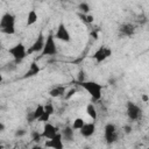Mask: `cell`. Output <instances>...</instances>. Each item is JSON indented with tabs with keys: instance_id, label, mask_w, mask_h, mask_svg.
I'll return each mask as SVG.
<instances>
[{
	"instance_id": "6da1fadb",
	"label": "cell",
	"mask_w": 149,
	"mask_h": 149,
	"mask_svg": "<svg viewBox=\"0 0 149 149\" xmlns=\"http://www.w3.org/2000/svg\"><path fill=\"white\" fill-rule=\"evenodd\" d=\"M83 90H85L92 98L93 101H99L102 97V85L93 81V80H84L81 83H77Z\"/></svg>"
},
{
	"instance_id": "7a4b0ae2",
	"label": "cell",
	"mask_w": 149,
	"mask_h": 149,
	"mask_svg": "<svg viewBox=\"0 0 149 149\" xmlns=\"http://www.w3.org/2000/svg\"><path fill=\"white\" fill-rule=\"evenodd\" d=\"M0 31L6 35H14L16 29H15V16L7 12L5 13L1 19H0Z\"/></svg>"
},
{
	"instance_id": "3957f363",
	"label": "cell",
	"mask_w": 149,
	"mask_h": 149,
	"mask_svg": "<svg viewBox=\"0 0 149 149\" xmlns=\"http://www.w3.org/2000/svg\"><path fill=\"white\" fill-rule=\"evenodd\" d=\"M8 54L12 55V57L15 61V63L17 64V63H21L27 57V49H26L23 43L19 42V43L14 44L12 48L8 49Z\"/></svg>"
},
{
	"instance_id": "277c9868",
	"label": "cell",
	"mask_w": 149,
	"mask_h": 149,
	"mask_svg": "<svg viewBox=\"0 0 149 149\" xmlns=\"http://www.w3.org/2000/svg\"><path fill=\"white\" fill-rule=\"evenodd\" d=\"M57 54V45L55 42V37L54 35H48L45 37V42H44V47L43 50L41 51V57L44 56H54Z\"/></svg>"
},
{
	"instance_id": "5b68a950",
	"label": "cell",
	"mask_w": 149,
	"mask_h": 149,
	"mask_svg": "<svg viewBox=\"0 0 149 149\" xmlns=\"http://www.w3.org/2000/svg\"><path fill=\"white\" fill-rule=\"evenodd\" d=\"M104 136L105 140L108 144L114 143L118 140V132H116V126L114 123H107L104 128Z\"/></svg>"
},
{
	"instance_id": "8992f818",
	"label": "cell",
	"mask_w": 149,
	"mask_h": 149,
	"mask_svg": "<svg viewBox=\"0 0 149 149\" xmlns=\"http://www.w3.org/2000/svg\"><path fill=\"white\" fill-rule=\"evenodd\" d=\"M141 113H142V111L136 104H134L132 101L127 102V116L129 120H132V121L139 120L141 118Z\"/></svg>"
},
{
	"instance_id": "52a82bcc",
	"label": "cell",
	"mask_w": 149,
	"mask_h": 149,
	"mask_svg": "<svg viewBox=\"0 0 149 149\" xmlns=\"http://www.w3.org/2000/svg\"><path fill=\"white\" fill-rule=\"evenodd\" d=\"M54 37L56 40H59L62 42H70L71 40V35L66 28V26L64 23H59L58 27H57V30H56V34L54 35Z\"/></svg>"
},
{
	"instance_id": "ba28073f",
	"label": "cell",
	"mask_w": 149,
	"mask_h": 149,
	"mask_svg": "<svg viewBox=\"0 0 149 149\" xmlns=\"http://www.w3.org/2000/svg\"><path fill=\"white\" fill-rule=\"evenodd\" d=\"M111 55H112V50H111L108 47L102 45V47H100V48L93 54V58L95 59L97 63H102V62L106 61Z\"/></svg>"
},
{
	"instance_id": "9c48e42d",
	"label": "cell",
	"mask_w": 149,
	"mask_h": 149,
	"mask_svg": "<svg viewBox=\"0 0 149 149\" xmlns=\"http://www.w3.org/2000/svg\"><path fill=\"white\" fill-rule=\"evenodd\" d=\"M45 147L50 149H64V142L62 139L61 133L56 134L52 139H49L45 141Z\"/></svg>"
},
{
	"instance_id": "30bf717a",
	"label": "cell",
	"mask_w": 149,
	"mask_h": 149,
	"mask_svg": "<svg viewBox=\"0 0 149 149\" xmlns=\"http://www.w3.org/2000/svg\"><path fill=\"white\" fill-rule=\"evenodd\" d=\"M44 42H45V36L41 33L37 36V38L35 40V42L31 44V47L29 48V50L27 51V54H33V52H35V54L40 52L41 54V51L43 50V47H44Z\"/></svg>"
},
{
	"instance_id": "8fae6325",
	"label": "cell",
	"mask_w": 149,
	"mask_h": 149,
	"mask_svg": "<svg viewBox=\"0 0 149 149\" xmlns=\"http://www.w3.org/2000/svg\"><path fill=\"white\" fill-rule=\"evenodd\" d=\"M58 133H59V132H58V128H57V127H55L54 125H51V123H49V122H45L44 126H43V130H42L41 135H42V137L49 140V139H52V137H54L56 134H58Z\"/></svg>"
},
{
	"instance_id": "7c38bea8",
	"label": "cell",
	"mask_w": 149,
	"mask_h": 149,
	"mask_svg": "<svg viewBox=\"0 0 149 149\" xmlns=\"http://www.w3.org/2000/svg\"><path fill=\"white\" fill-rule=\"evenodd\" d=\"M79 132L83 137H90L95 133V123L94 122H85V125L79 129Z\"/></svg>"
},
{
	"instance_id": "4fadbf2b",
	"label": "cell",
	"mask_w": 149,
	"mask_h": 149,
	"mask_svg": "<svg viewBox=\"0 0 149 149\" xmlns=\"http://www.w3.org/2000/svg\"><path fill=\"white\" fill-rule=\"evenodd\" d=\"M40 72H41L40 65L37 64L36 61H33V62L30 63V65H29V69H28L27 72L24 73L23 78H31V77H35V76H37Z\"/></svg>"
},
{
	"instance_id": "5bb4252c",
	"label": "cell",
	"mask_w": 149,
	"mask_h": 149,
	"mask_svg": "<svg viewBox=\"0 0 149 149\" xmlns=\"http://www.w3.org/2000/svg\"><path fill=\"white\" fill-rule=\"evenodd\" d=\"M119 31L122 36H133L135 33V26L133 23H123L120 26Z\"/></svg>"
},
{
	"instance_id": "9a60e30c",
	"label": "cell",
	"mask_w": 149,
	"mask_h": 149,
	"mask_svg": "<svg viewBox=\"0 0 149 149\" xmlns=\"http://www.w3.org/2000/svg\"><path fill=\"white\" fill-rule=\"evenodd\" d=\"M65 92H66L65 86H62L61 85V86H56V87L51 88L49 91V95L51 98H59V97H63L65 94Z\"/></svg>"
},
{
	"instance_id": "2e32d148",
	"label": "cell",
	"mask_w": 149,
	"mask_h": 149,
	"mask_svg": "<svg viewBox=\"0 0 149 149\" xmlns=\"http://www.w3.org/2000/svg\"><path fill=\"white\" fill-rule=\"evenodd\" d=\"M73 132H74V130L71 128V126H66V127H64V129H63L62 133H61L63 141H64V140L68 141V142L72 141V139H73Z\"/></svg>"
},
{
	"instance_id": "e0dca14e",
	"label": "cell",
	"mask_w": 149,
	"mask_h": 149,
	"mask_svg": "<svg viewBox=\"0 0 149 149\" xmlns=\"http://www.w3.org/2000/svg\"><path fill=\"white\" fill-rule=\"evenodd\" d=\"M86 113H87V115L93 121H95L98 119V111H97V107H95L94 104H92V102L87 104V106H86Z\"/></svg>"
},
{
	"instance_id": "ac0fdd59",
	"label": "cell",
	"mask_w": 149,
	"mask_h": 149,
	"mask_svg": "<svg viewBox=\"0 0 149 149\" xmlns=\"http://www.w3.org/2000/svg\"><path fill=\"white\" fill-rule=\"evenodd\" d=\"M37 20H38V15L36 13V10L35 9H31V10H29V13L27 15V22H26V24L27 26H33V24H35L37 22Z\"/></svg>"
},
{
	"instance_id": "d6986e66",
	"label": "cell",
	"mask_w": 149,
	"mask_h": 149,
	"mask_svg": "<svg viewBox=\"0 0 149 149\" xmlns=\"http://www.w3.org/2000/svg\"><path fill=\"white\" fill-rule=\"evenodd\" d=\"M43 112H44V106L43 105H37L36 106V108L31 112V114H33V119H34V121H36V120H38L40 118H41V115L43 114Z\"/></svg>"
},
{
	"instance_id": "ffe728a7",
	"label": "cell",
	"mask_w": 149,
	"mask_h": 149,
	"mask_svg": "<svg viewBox=\"0 0 149 149\" xmlns=\"http://www.w3.org/2000/svg\"><path fill=\"white\" fill-rule=\"evenodd\" d=\"M84 125H85L84 119H81V118H76V119L73 120L72 125H71V128H72L73 130H79Z\"/></svg>"
},
{
	"instance_id": "44dd1931",
	"label": "cell",
	"mask_w": 149,
	"mask_h": 149,
	"mask_svg": "<svg viewBox=\"0 0 149 149\" xmlns=\"http://www.w3.org/2000/svg\"><path fill=\"white\" fill-rule=\"evenodd\" d=\"M78 9L80 10L79 13H83V14H87L88 12H90V5L87 3V2H80L79 5H78Z\"/></svg>"
},
{
	"instance_id": "7402d4cb",
	"label": "cell",
	"mask_w": 149,
	"mask_h": 149,
	"mask_svg": "<svg viewBox=\"0 0 149 149\" xmlns=\"http://www.w3.org/2000/svg\"><path fill=\"white\" fill-rule=\"evenodd\" d=\"M44 106V112L47 113V114H49L50 116L55 113V107H54V105L51 104V102H48V104H45V105H43Z\"/></svg>"
},
{
	"instance_id": "603a6c76",
	"label": "cell",
	"mask_w": 149,
	"mask_h": 149,
	"mask_svg": "<svg viewBox=\"0 0 149 149\" xmlns=\"http://www.w3.org/2000/svg\"><path fill=\"white\" fill-rule=\"evenodd\" d=\"M76 92H77V87H72V88H70V90L68 91V93L65 92V94H64L65 99H66V100H69L72 95H74V94H76Z\"/></svg>"
},
{
	"instance_id": "cb8c5ba5",
	"label": "cell",
	"mask_w": 149,
	"mask_h": 149,
	"mask_svg": "<svg viewBox=\"0 0 149 149\" xmlns=\"http://www.w3.org/2000/svg\"><path fill=\"white\" fill-rule=\"evenodd\" d=\"M49 119H50V115L49 114H47L45 112H43V114L41 115V118L37 120L38 122H43V123H45V122H48L49 121Z\"/></svg>"
},
{
	"instance_id": "d4e9b609",
	"label": "cell",
	"mask_w": 149,
	"mask_h": 149,
	"mask_svg": "<svg viewBox=\"0 0 149 149\" xmlns=\"http://www.w3.org/2000/svg\"><path fill=\"white\" fill-rule=\"evenodd\" d=\"M31 136H33V141H34V142H36V143H38V142L41 141V139H42L41 133H37V132H33Z\"/></svg>"
},
{
	"instance_id": "484cf974",
	"label": "cell",
	"mask_w": 149,
	"mask_h": 149,
	"mask_svg": "<svg viewBox=\"0 0 149 149\" xmlns=\"http://www.w3.org/2000/svg\"><path fill=\"white\" fill-rule=\"evenodd\" d=\"M84 80H85V71H84V70H80V71H79V76H78L77 83H81V81H84Z\"/></svg>"
},
{
	"instance_id": "4316f807",
	"label": "cell",
	"mask_w": 149,
	"mask_h": 149,
	"mask_svg": "<svg viewBox=\"0 0 149 149\" xmlns=\"http://www.w3.org/2000/svg\"><path fill=\"white\" fill-rule=\"evenodd\" d=\"M26 130L24 129H17L16 132H15V136L16 137H21V136H23V135H26Z\"/></svg>"
},
{
	"instance_id": "83f0119b",
	"label": "cell",
	"mask_w": 149,
	"mask_h": 149,
	"mask_svg": "<svg viewBox=\"0 0 149 149\" xmlns=\"http://www.w3.org/2000/svg\"><path fill=\"white\" fill-rule=\"evenodd\" d=\"M93 21H94V17H93V15L86 14V20H85V23H93Z\"/></svg>"
},
{
	"instance_id": "f1b7e54d",
	"label": "cell",
	"mask_w": 149,
	"mask_h": 149,
	"mask_svg": "<svg viewBox=\"0 0 149 149\" xmlns=\"http://www.w3.org/2000/svg\"><path fill=\"white\" fill-rule=\"evenodd\" d=\"M148 100H149V97H148V94H142V101L143 102H148Z\"/></svg>"
},
{
	"instance_id": "f546056e",
	"label": "cell",
	"mask_w": 149,
	"mask_h": 149,
	"mask_svg": "<svg viewBox=\"0 0 149 149\" xmlns=\"http://www.w3.org/2000/svg\"><path fill=\"white\" fill-rule=\"evenodd\" d=\"M123 129H125V133H126V134H129V133L132 132V127H130V126H125Z\"/></svg>"
},
{
	"instance_id": "4dcf8cb0",
	"label": "cell",
	"mask_w": 149,
	"mask_h": 149,
	"mask_svg": "<svg viewBox=\"0 0 149 149\" xmlns=\"http://www.w3.org/2000/svg\"><path fill=\"white\" fill-rule=\"evenodd\" d=\"M5 128H6V127H5V125H3L2 122H0V132H3V130H5Z\"/></svg>"
},
{
	"instance_id": "1f68e13d",
	"label": "cell",
	"mask_w": 149,
	"mask_h": 149,
	"mask_svg": "<svg viewBox=\"0 0 149 149\" xmlns=\"http://www.w3.org/2000/svg\"><path fill=\"white\" fill-rule=\"evenodd\" d=\"M30 149H43V148H42V147H40V146H37V144H36V146H34V147H31V148H30Z\"/></svg>"
},
{
	"instance_id": "d6a6232c",
	"label": "cell",
	"mask_w": 149,
	"mask_h": 149,
	"mask_svg": "<svg viewBox=\"0 0 149 149\" xmlns=\"http://www.w3.org/2000/svg\"><path fill=\"white\" fill-rule=\"evenodd\" d=\"M92 36H94V38H98V34L95 33V31H92V34H91Z\"/></svg>"
},
{
	"instance_id": "836d02e7",
	"label": "cell",
	"mask_w": 149,
	"mask_h": 149,
	"mask_svg": "<svg viewBox=\"0 0 149 149\" xmlns=\"http://www.w3.org/2000/svg\"><path fill=\"white\" fill-rule=\"evenodd\" d=\"M2 80H3V77H2V73L0 72V84L2 83Z\"/></svg>"
},
{
	"instance_id": "e575fe53",
	"label": "cell",
	"mask_w": 149,
	"mask_h": 149,
	"mask_svg": "<svg viewBox=\"0 0 149 149\" xmlns=\"http://www.w3.org/2000/svg\"><path fill=\"white\" fill-rule=\"evenodd\" d=\"M2 50V43H1V41H0V51Z\"/></svg>"
},
{
	"instance_id": "d590c367",
	"label": "cell",
	"mask_w": 149,
	"mask_h": 149,
	"mask_svg": "<svg viewBox=\"0 0 149 149\" xmlns=\"http://www.w3.org/2000/svg\"><path fill=\"white\" fill-rule=\"evenodd\" d=\"M0 149H3V146L2 144H0Z\"/></svg>"
},
{
	"instance_id": "8d00e7d4",
	"label": "cell",
	"mask_w": 149,
	"mask_h": 149,
	"mask_svg": "<svg viewBox=\"0 0 149 149\" xmlns=\"http://www.w3.org/2000/svg\"><path fill=\"white\" fill-rule=\"evenodd\" d=\"M12 149H16V148H15V147H14V148H12Z\"/></svg>"
}]
</instances>
